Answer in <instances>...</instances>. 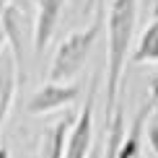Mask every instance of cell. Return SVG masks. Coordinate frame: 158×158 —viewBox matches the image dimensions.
I'll use <instances>...</instances> for the list:
<instances>
[{
  "instance_id": "ac0fdd59",
  "label": "cell",
  "mask_w": 158,
  "mask_h": 158,
  "mask_svg": "<svg viewBox=\"0 0 158 158\" xmlns=\"http://www.w3.org/2000/svg\"><path fill=\"white\" fill-rule=\"evenodd\" d=\"M0 158H10V150L5 148V145H0Z\"/></svg>"
},
{
  "instance_id": "9c48e42d",
  "label": "cell",
  "mask_w": 158,
  "mask_h": 158,
  "mask_svg": "<svg viewBox=\"0 0 158 158\" xmlns=\"http://www.w3.org/2000/svg\"><path fill=\"white\" fill-rule=\"evenodd\" d=\"M73 122H75V114L68 111L52 127H47V132L42 135V158H62L65 156V143H68Z\"/></svg>"
},
{
  "instance_id": "6da1fadb",
  "label": "cell",
  "mask_w": 158,
  "mask_h": 158,
  "mask_svg": "<svg viewBox=\"0 0 158 158\" xmlns=\"http://www.w3.org/2000/svg\"><path fill=\"white\" fill-rule=\"evenodd\" d=\"M140 0H111L106 13V78H104V124L111 119L119 98V85L124 62L130 55V44L137 26Z\"/></svg>"
},
{
  "instance_id": "7c38bea8",
  "label": "cell",
  "mask_w": 158,
  "mask_h": 158,
  "mask_svg": "<svg viewBox=\"0 0 158 158\" xmlns=\"http://www.w3.org/2000/svg\"><path fill=\"white\" fill-rule=\"evenodd\" d=\"M145 140H148L150 150L158 156V119H156V117H150L148 124H145Z\"/></svg>"
},
{
  "instance_id": "2e32d148",
  "label": "cell",
  "mask_w": 158,
  "mask_h": 158,
  "mask_svg": "<svg viewBox=\"0 0 158 158\" xmlns=\"http://www.w3.org/2000/svg\"><path fill=\"white\" fill-rule=\"evenodd\" d=\"M158 18V0H153V5H150V21Z\"/></svg>"
},
{
  "instance_id": "8fae6325",
  "label": "cell",
  "mask_w": 158,
  "mask_h": 158,
  "mask_svg": "<svg viewBox=\"0 0 158 158\" xmlns=\"http://www.w3.org/2000/svg\"><path fill=\"white\" fill-rule=\"evenodd\" d=\"M106 3L109 0H83V8H81V16L83 18H104V10H106Z\"/></svg>"
},
{
  "instance_id": "8992f818",
  "label": "cell",
  "mask_w": 158,
  "mask_h": 158,
  "mask_svg": "<svg viewBox=\"0 0 158 158\" xmlns=\"http://www.w3.org/2000/svg\"><path fill=\"white\" fill-rule=\"evenodd\" d=\"M62 8H65V0H39L36 3V18H34V52L36 55H44V49L49 47L57 26H60Z\"/></svg>"
},
{
  "instance_id": "277c9868",
  "label": "cell",
  "mask_w": 158,
  "mask_h": 158,
  "mask_svg": "<svg viewBox=\"0 0 158 158\" xmlns=\"http://www.w3.org/2000/svg\"><path fill=\"white\" fill-rule=\"evenodd\" d=\"M96 88H98V75L91 78L88 96L83 101L81 114L75 117L70 127L68 143H65V156L62 158H88L94 150V104H96Z\"/></svg>"
},
{
  "instance_id": "9a60e30c",
  "label": "cell",
  "mask_w": 158,
  "mask_h": 158,
  "mask_svg": "<svg viewBox=\"0 0 158 158\" xmlns=\"http://www.w3.org/2000/svg\"><path fill=\"white\" fill-rule=\"evenodd\" d=\"M88 158H104V145H94V150H91Z\"/></svg>"
},
{
  "instance_id": "e0dca14e",
  "label": "cell",
  "mask_w": 158,
  "mask_h": 158,
  "mask_svg": "<svg viewBox=\"0 0 158 158\" xmlns=\"http://www.w3.org/2000/svg\"><path fill=\"white\" fill-rule=\"evenodd\" d=\"M5 44H8V42H5V31H3V26H0V55H3Z\"/></svg>"
},
{
  "instance_id": "7a4b0ae2",
  "label": "cell",
  "mask_w": 158,
  "mask_h": 158,
  "mask_svg": "<svg viewBox=\"0 0 158 158\" xmlns=\"http://www.w3.org/2000/svg\"><path fill=\"white\" fill-rule=\"evenodd\" d=\"M98 31H101V18L96 16L88 21L85 29L73 31L70 36H65V42L52 55V62H49V70H47L49 83H73V78L83 70L91 49H94Z\"/></svg>"
},
{
  "instance_id": "5bb4252c",
  "label": "cell",
  "mask_w": 158,
  "mask_h": 158,
  "mask_svg": "<svg viewBox=\"0 0 158 158\" xmlns=\"http://www.w3.org/2000/svg\"><path fill=\"white\" fill-rule=\"evenodd\" d=\"M8 3H13V5H18V8H21L26 16H31V13H34V5L39 3V0H8Z\"/></svg>"
},
{
  "instance_id": "d6986e66",
  "label": "cell",
  "mask_w": 158,
  "mask_h": 158,
  "mask_svg": "<svg viewBox=\"0 0 158 158\" xmlns=\"http://www.w3.org/2000/svg\"><path fill=\"white\" fill-rule=\"evenodd\" d=\"M153 117H156V119H158V111H156V114H153Z\"/></svg>"
},
{
  "instance_id": "ba28073f",
  "label": "cell",
  "mask_w": 158,
  "mask_h": 158,
  "mask_svg": "<svg viewBox=\"0 0 158 158\" xmlns=\"http://www.w3.org/2000/svg\"><path fill=\"white\" fill-rule=\"evenodd\" d=\"M16 91H18V70H16V60H13L10 49L5 47L3 55H0V132H3L5 119L10 114Z\"/></svg>"
},
{
  "instance_id": "3957f363",
  "label": "cell",
  "mask_w": 158,
  "mask_h": 158,
  "mask_svg": "<svg viewBox=\"0 0 158 158\" xmlns=\"http://www.w3.org/2000/svg\"><path fill=\"white\" fill-rule=\"evenodd\" d=\"M0 26L5 31V42L8 49L16 60V70H18V83L26 78V29L34 31V21L31 16L18 8V5L8 3V0H0Z\"/></svg>"
},
{
  "instance_id": "52a82bcc",
  "label": "cell",
  "mask_w": 158,
  "mask_h": 158,
  "mask_svg": "<svg viewBox=\"0 0 158 158\" xmlns=\"http://www.w3.org/2000/svg\"><path fill=\"white\" fill-rule=\"evenodd\" d=\"M153 109H156V104L150 101V98L143 104V106H137L135 117H132V124H130L127 132H124V140L119 145L117 158H143V137H145L148 119L153 117Z\"/></svg>"
},
{
  "instance_id": "5b68a950",
  "label": "cell",
  "mask_w": 158,
  "mask_h": 158,
  "mask_svg": "<svg viewBox=\"0 0 158 158\" xmlns=\"http://www.w3.org/2000/svg\"><path fill=\"white\" fill-rule=\"evenodd\" d=\"M81 96V88H78L75 83H44L39 91L29 96V101H26V111L29 114H49V111H57L62 106H70V104L75 101V98Z\"/></svg>"
},
{
  "instance_id": "4fadbf2b",
  "label": "cell",
  "mask_w": 158,
  "mask_h": 158,
  "mask_svg": "<svg viewBox=\"0 0 158 158\" xmlns=\"http://www.w3.org/2000/svg\"><path fill=\"white\" fill-rule=\"evenodd\" d=\"M148 98L153 104H158V70L150 75V81H148Z\"/></svg>"
},
{
  "instance_id": "30bf717a",
  "label": "cell",
  "mask_w": 158,
  "mask_h": 158,
  "mask_svg": "<svg viewBox=\"0 0 158 158\" xmlns=\"http://www.w3.org/2000/svg\"><path fill=\"white\" fill-rule=\"evenodd\" d=\"M132 62L137 65H145V62H156L158 65V18H153L145 31H143L140 42L132 52Z\"/></svg>"
}]
</instances>
